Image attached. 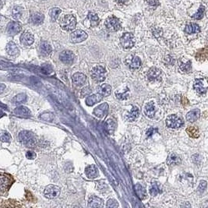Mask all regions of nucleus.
<instances>
[{"label":"nucleus","instance_id":"dca6fc26","mask_svg":"<svg viewBox=\"0 0 208 208\" xmlns=\"http://www.w3.org/2000/svg\"><path fill=\"white\" fill-rule=\"evenodd\" d=\"M72 80H73V83H74L76 86L81 87L86 83L87 77L83 73H76L75 74L73 75V76H72Z\"/></svg>","mask_w":208,"mask_h":208},{"label":"nucleus","instance_id":"7c9ffc66","mask_svg":"<svg viewBox=\"0 0 208 208\" xmlns=\"http://www.w3.org/2000/svg\"><path fill=\"white\" fill-rule=\"evenodd\" d=\"M87 19L88 21H89V22L91 23V25L92 27H96V26H98V24H99V22H100V19H99V17H98V15H97L95 13L93 12H90L88 13Z\"/></svg>","mask_w":208,"mask_h":208},{"label":"nucleus","instance_id":"2eb2a0df","mask_svg":"<svg viewBox=\"0 0 208 208\" xmlns=\"http://www.w3.org/2000/svg\"><path fill=\"white\" fill-rule=\"evenodd\" d=\"M21 29L22 27H21V24H19L18 22H11L7 26L6 32L10 35H16L21 32Z\"/></svg>","mask_w":208,"mask_h":208},{"label":"nucleus","instance_id":"9d476101","mask_svg":"<svg viewBox=\"0 0 208 208\" xmlns=\"http://www.w3.org/2000/svg\"><path fill=\"white\" fill-rule=\"evenodd\" d=\"M13 182V178L11 175L5 173L1 174V189L2 191H7L12 186Z\"/></svg>","mask_w":208,"mask_h":208},{"label":"nucleus","instance_id":"9b49d317","mask_svg":"<svg viewBox=\"0 0 208 208\" xmlns=\"http://www.w3.org/2000/svg\"><path fill=\"white\" fill-rule=\"evenodd\" d=\"M75 56L71 51L69 50H65V51L62 52L59 55V59L60 61L63 62V63L66 65H71L74 62Z\"/></svg>","mask_w":208,"mask_h":208},{"label":"nucleus","instance_id":"39448f33","mask_svg":"<svg viewBox=\"0 0 208 208\" xmlns=\"http://www.w3.org/2000/svg\"><path fill=\"white\" fill-rule=\"evenodd\" d=\"M183 119L177 115H171L166 119V125L171 129H179L183 126Z\"/></svg>","mask_w":208,"mask_h":208},{"label":"nucleus","instance_id":"c85d7f7f","mask_svg":"<svg viewBox=\"0 0 208 208\" xmlns=\"http://www.w3.org/2000/svg\"><path fill=\"white\" fill-rule=\"evenodd\" d=\"M139 115H140V109L138 108V107L133 106V108L131 109L129 113L127 115V120L129 122H134L138 118Z\"/></svg>","mask_w":208,"mask_h":208},{"label":"nucleus","instance_id":"0eeeda50","mask_svg":"<svg viewBox=\"0 0 208 208\" xmlns=\"http://www.w3.org/2000/svg\"><path fill=\"white\" fill-rule=\"evenodd\" d=\"M105 27L109 31H118L121 28V23L115 17H110L105 21Z\"/></svg>","mask_w":208,"mask_h":208},{"label":"nucleus","instance_id":"6ab92c4d","mask_svg":"<svg viewBox=\"0 0 208 208\" xmlns=\"http://www.w3.org/2000/svg\"><path fill=\"white\" fill-rule=\"evenodd\" d=\"M34 37L32 34L29 32H24L21 36V42L23 45L30 46L34 43Z\"/></svg>","mask_w":208,"mask_h":208},{"label":"nucleus","instance_id":"1a4fd4ad","mask_svg":"<svg viewBox=\"0 0 208 208\" xmlns=\"http://www.w3.org/2000/svg\"><path fill=\"white\" fill-rule=\"evenodd\" d=\"M125 63L129 67L132 69H138L141 66V60L137 56L129 55L125 58Z\"/></svg>","mask_w":208,"mask_h":208},{"label":"nucleus","instance_id":"8fccbe9b","mask_svg":"<svg viewBox=\"0 0 208 208\" xmlns=\"http://www.w3.org/2000/svg\"><path fill=\"white\" fill-rule=\"evenodd\" d=\"M26 198H27V200H28V201H31V202H33V201H35V198L33 196V195L31 194L30 192L27 191V195H26Z\"/></svg>","mask_w":208,"mask_h":208},{"label":"nucleus","instance_id":"f03ea898","mask_svg":"<svg viewBox=\"0 0 208 208\" xmlns=\"http://www.w3.org/2000/svg\"><path fill=\"white\" fill-rule=\"evenodd\" d=\"M60 25H61L62 28L65 30V31H73L76 26V17L73 15H71V14L66 15L61 21Z\"/></svg>","mask_w":208,"mask_h":208},{"label":"nucleus","instance_id":"de8ad7c7","mask_svg":"<svg viewBox=\"0 0 208 208\" xmlns=\"http://www.w3.org/2000/svg\"><path fill=\"white\" fill-rule=\"evenodd\" d=\"M147 1L150 6L157 7V6H159V1L158 0H147Z\"/></svg>","mask_w":208,"mask_h":208},{"label":"nucleus","instance_id":"ddd939ff","mask_svg":"<svg viewBox=\"0 0 208 208\" xmlns=\"http://www.w3.org/2000/svg\"><path fill=\"white\" fill-rule=\"evenodd\" d=\"M71 41L73 43H80L87 38V34L82 30H76L71 34Z\"/></svg>","mask_w":208,"mask_h":208},{"label":"nucleus","instance_id":"7ed1b4c3","mask_svg":"<svg viewBox=\"0 0 208 208\" xmlns=\"http://www.w3.org/2000/svg\"><path fill=\"white\" fill-rule=\"evenodd\" d=\"M91 75L94 80L98 83L103 82L106 78V70L104 67L101 66H97L92 69Z\"/></svg>","mask_w":208,"mask_h":208},{"label":"nucleus","instance_id":"4be33fe9","mask_svg":"<svg viewBox=\"0 0 208 208\" xmlns=\"http://www.w3.org/2000/svg\"><path fill=\"white\" fill-rule=\"evenodd\" d=\"M104 97L99 93L91 95L88 96L86 99V104L88 106H92V105H95V104L100 102L103 99Z\"/></svg>","mask_w":208,"mask_h":208},{"label":"nucleus","instance_id":"20e7f679","mask_svg":"<svg viewBox=\"0 0 208 208\" xmlns=\"http://www.w3.org/2000/svg\"><path fill=\"white\" fill-rule=\"evenodd\" d=\"M194 90L200 94H203L207 91L208 82L205 77H200L196 79L193 83Z\"/></svg>","mask_w":208,"mask_h":208},{"label":"nucleus","instance_id":"37998d69","mask_svg":"<svg viewBox=\"0 0 208 208\" xmlns=\"http://www.w3.org/2000/svg\"><path fill=\"white\" fill-rule=\"evenodd\" d=\"M1 141L2 142H10L11 137L10 135V133L7 132H2L1 133Z\"/></svg>","mask_w":208,"mask_h":208},{"label":"nucleus","instance_id":"09e8293b","mask_svg":"<svg viewBox=\"0 0 208 208\" xmlns=\"http://www.w3.org/2000/svg\"><path fill=\"white\" fill-rule=\"evenodd\" d=\"M26 157H27V158H28V159H30V160L34 159V158L36 157V154L34 152V151H29L26 153Z\"/></svg>","mask_w":208,"mask_h":208},{"label":"nucleus","instance_id":"bb28decb","mask_svg":"<svg viewBox=\"0 0 208 208\" xmlns=\"http://www.w3.org/2000/svg\"><path fill=\"white\" fill-rule=\"evenodd\" d=\"M52 46L46 41H43L40 44V52L43 56H48L52 53Z\"/></svg>","mask_w":208,"mask_h":208},{"label":"nucleus","instance_id":"4c0bfd02","mask_svg":"<svg viewBox=\"0 0 208 208\" xmlns=\"http://www.w3.org/2000/svg\"><path fill=\"white\" fill-rule=\"evenodd\" d=\"M26 98H27V96H26L25 94L23 93L19 94L16 95V96L14 97L12 102H13V104H15V105L23 103V102L26 100Z\"/></svg>","mask_w":208,"mask_h":208},{"label":"nucleus","instance_id":"a878e982","mask_svg":"<svg viewBox=\"0 0 208 208\" xmlns=\"http://www.w3.org/2000/svg\"><path fill=\"white\" fill-rule=\"evenodd\" d=\"M85 174L89 179H94V178L98 177V170L96 166L94 164H91L85 168Z\"/></svg>","mask_w":208,"mask_h":208},{"label":"nucleus","instance_id":"5fc2aeb1","mask_svg":"<svg viewBox=\"0 0 208 208\" xmlns=\"http://www.w3.org/2000/svg\"><path fill=\"white\" fill-rule=\"evenodd\" d=\"M204 1H206V2H207V1H208V0H204Z\"/></svg>","mask_w":208,"mask_h":208},{"label":"nucleus","instance_id":"393cba45","mask_svg":"<svg viewBox=\"0 0 208 208\" xmlns=\"http://www.w3.org/2000/svg\"><path fill=\"white\" fill-rule=\"evenodd\" d=\"M97 91H98V93L102 94L103 97H108L112 93V87L107 83H103L98 87Z\"/></svg>","mask_w":208,"mask_h":208},{"label":"nucleus","instance_id":"2f4dec72","mask_svg":"<svg viewBox=\"0 0 208 208\" xmlns=\"http://www.w3.org/2000/svg\"><path fill=\"white\" fill-rule=\"evenodd\" d=\"M181 163V158L177 154H171L168 157V164L170 166L178 165Z\"/></svg>","mask_w":208,"mask_h":208},{"label":"nucleus","instance_id":"f3484780","mask_svg":"<svg viewBox=\"0 0 208 208\" xmlns=\"http://www.w3.org/2000/svg\"><path fill=\"white\" fill-rule=\"evenodd\" d=\"M144 114L147 117L150 118H154V115H155V112H156V108L155 106H154V104L153 102H150L148 103H147L144 106Z\"/></svg>","mask_w":208,"mask_h":208},{"label":"nucleus","instance_id":"864d4df0","mask_svg":"<svg viewBox=\"0 0 208 208\" xmlns=\"http://www.w3.org/2000/svg\"><path fill=\"white\" fill-rule=\"evenodd\" d=\"M115 1L119 5H123V4H125L127 2V0H115Z\"/></svg>","mask_w":208,"mask_h":208},{"label":"nucleus","instance_id":"aec40b11","mask_svg":"<svg viewBox=\"0 0 208 208\" xmlns=\"http://www.w3.org/2000/svg\"><path fill=\"white\" fill-rule=\"evenodd\" d=\"M103 206V200L96 196H91L89 200H88V206L89 207H102Z\"/></svg>","mask_w":208,"mask_h":208},{"label":"nucleus","instance_id":"b1692460","mask_svg":"<svg viewBox=\"0 0 208 208\" xmlns=\"http://www.w3.org/2000/svg\"><path fill=\"white\" fill-rule=\"evenodd\" d=\"M185 33L187 34H196L200 31V27L195 23H189L186 26L184 30Z\"/></svg>","mask_w":208,"mask_h":208},{"label":"nucleus","instance_id":"72a5a7b5","mask_svg":"<svg viewBox=\"0 0 208 208\" xmlns=\"http://www.w3.org/2000/svg\"><path fill=\"white\" fill-rule=\"evenodd\" d=\"M161 193V190L159 183H157V182H154L153 183H151V186L150 188V193H151V196H156Z\"/></svg>","mask_w":208,"mask_h":208},{"label":"nucleus","instance_id":"4468645a","mask_svg":"<svg viewBox=\"0 0 208 208\" xmlns=\"http://www.w3.org/2000/svg\"><path fill=\"white\" fill-rule=\"evenodd\" d=\"M108 112V105L107 103H103L102 105H98V107L94 109V115L98 118H104L105 115H107Z\"/></svg>","mask_w":208,"mask_h":208},{"label":"nucleus","instance_id":"ea45409f","mask_svg":"<svg viewBox=\"0 0 208 208\" xmlns=\"http://www.w3.org/2000/svg\"><path fill=\"white\" fill-rule=\"evenodd\" d=\"M186 132L188 133V134L191 137H193V138H197L199 137V130H198V129L196 128L194 126H190V128H188L186 129Z\"/></svg>","mask_w":208,"mask_h":208},{"label":"nucleus","instance_id":"423d86ee","mask_svg":"<svg viewBox=\"0 0 208 208\" xmlns=\"http://www.w3.org/2000/svg\"><path fill=\"white\" fill-rule=\"evenodd\" d=\"M120 44L123 48L129 49L135 44V37L131 33H125L120 38Z\"/></svg>","mask_w":208,"mask_h":208},{"label":"nucleus","instance_id":"f704fd0d","mask_svg":"<svg viewBox=\"0 0 208 208\" xmlns=\"http://www.w3.org/2000/svg\"><path fill=\"white\" fill-rule=\"evenodd\" d=\"M31 21L34 24H41L44 21V15L40 13L33 14L31 17Z\"/></svg>","mask_w":208,"mask_h":208},{"label":"nucleus","instance_id":"79ce46f5","mask_svg":"<svg viewBox=\"0 0 208 208\" xmlns=\"http://www.w3.org/2000/svg\"><path fill=\"white\" fill-rule=\"evenodd\" d=\"M203 56H206L208 59V48H205L201 49L200 51L198 52L197 54H196V58H197V59H204Z\"/></svg>","mask_w":208,"mask_h":208},{"label":"nucleus","instance_id":"58836bf2","mask_svg":"<svg viewBox=\"0 0 208 208\" xmlns=\"http://www.w3.org/2000/svg\"><path fill=\"white\" fill-rule=\"evenodd\" d=\"M129 91L128 88L125 91L124 90L122 92H118V93L115 92V96L119 100H126L129 98Z\"/></svg>","mask_w":208,"mask_h":208},{"label":"nucleus","instance_id":"cd10ccee","mask_svg":"<svg viewBox=\"0 0 208 208\" xmlns=\"http://www.w3.org/2000/svg\"><path fill=\"white\" fill-rule=\"evenodd\" d=\"M200 111L196 108V109H193V110L188 112L187 115H186V119H187V121H189V122H193L200 118Z\"/></svg>","mask_w":208,"mask_h":208},{"label":"nucleus","instance_id":"c9c22d12","mask_svg":"<svg viewBox=\"0 0 208 208\" xmlns=\"http://www.w3.org/2000/svg\"><path fill=\"white\" fill-rule=\"evenodd\" d=\"M23 8H21V6H15L12 10V15L13 17L15 19L18 20V19H21V17L23 15Z\"/></svg>","mask_w":208,"mask_h":208},{"label":"nucleus","instance_id":"e433bc0d","mask_svg":"<svg viewBox=\"0 0 208 208\" xmlns=\"http://www.w3.org/2000/svg\"><path fill=\"white\" fill-rule=\"evenodd\" d=\"M60 13H61V10H60V9L59 8L52 9L51 10L49 11V16L51 17L52 21H53V22L56 21Z\"/></svg>","mask_w":208,"mask_h":208},{"label":"nucleus","instance_id":"a211bd4d","mask_svg":"<svg viewBox=\"0 0 208 208\" xmlns=\"http://www.w3.org/2000/svg\"><path fill=\"white\" fill-rule=\"evenodd\" d=\"M179 67L183 73H190L192 70V64L190 60H186L185 59H180L179 60Z\"/></svg>","mask_w":208,"mask_h":208},{"label":"nucleus","instance_id":"49530a36","mask_svg":"<svg viewBox=\"0 0 208 208\" xmlns=\"http://www.w3.org/2000/svg\"><path fill=\"white\" fill-rule=\"evenodd\" d=\"M41 118L45 121H52L53 119V115L52 113H45L42 114L41 115Z\"/></svg>","mask_w":208,"mask_h":208},{"label":"nucleus","instance_id":"5701e85b","mask_svg":"<svg viewBox=\"0 0 208 208\" xmlns=\"http://www.w3.org/2000/svg\"><path fill=\"white\" fill-rule=\"evenodd\" d=\"M117 124L116 122L114 120L113 118H108V120L105 123V129L108 134L112 135L115 133V129H116Z\"/></svg>","mask_w":208,"mask_h":208},{"label":"nucleus","instance_id":"473e14b6","mask_svg":"<svg viewBox=\"0 0 208 208\" xmlns=\"http://www.w3.org/2000/svg\"><path fill=\"white\" fill-rule=\"evenodd\" d=\"M134 190H135L136 193L138 196V197L141 199V200H145L146 197H147V193H146L145 190L144 188L141 185L137 184L134 186Z\"/></svg>","mask_w":208,"mask_h":208},{"label":"nucleus","instance_id":"f257e3e1","mask_svg":"<svg viewBox=\"0 0 208 208\" xmlns=\"http://www.w3.org/2000/svg\"><path fill=\"white\" fill-rule=\"evenodd\" d=\"M19 141H21L23 144L27 146V147H31L36 144L37 138L36 136L30 131H22L19 133L18 136Z\"/></svg>","mask_w":208,"mask_h":208},{"label":"nucleus","instance_id":"412c9836","mask_svg":"<svg viewBox=\"0 0 208 208\" xmlns=\"http://www.w3.org/2000/svg\"><path fill=\"white\" fill-rule=\"evenodd\" d=\"M13 112H14V114L17 115V116L23 117V118L31 116V111L29 110L27 107H24V106L17 107V108L14 109Z\"/></svg>","mask_w":208,"mask_h":208},{"label":"nucleus","instance_id":"603ef678","mask_svg":"<svg viewBox=\"0 0 208 208\" xmlns=\"http://www.w3.org/2000/svg\"><path fill=\"white\" fill-rule=\"evenodd\" d=\"M205 188H206V182L202 181L201 183H200V188H199V190H200V189H202V191H203V190H205Z\"/></svg>","mask_w":208,"mask_h":208},{"label":"nucleus","instance_id":"f8f14e48","mask_svg":"<svg viewBox=\"0 0 208 208\" xmlns=\"http://www.w3.org/2000/svg\"><path fill=\"white\" fill-rule=\"evenodd\" d=\"M161 69H157L156 67H152L148 70L147 73V77L150 81H157L161 80Z\"/></svg>","mask_w":208,"mask_h":208},{"label":"nucleus","instance_id":"a18cd8bd","mask_svg":"<svg viewBox=\"0 0 208 208\" xmlns=\"http://www.w3.org/2000/svg\"><path fill=\"white\" fill-rule=\"evenodd\" d=\"M106 206L107 207H118V203L114 199H110V200H108V202H107Z\"/></svg>","mask_w":208,"mask_h":208},{"label":"nucleus","instance_id":"c03bdc74","mask_svg":"<svg viewBox=\"0 0 208 208\" xmlns=\"http://www.w3.org/2000/svg\"><path fill=\"white\" fill-rule=\"evenodd\" d=\"M91 92H92L91 88L90 87H86L83 88L81 90V91H80V96H81L82 98H84V97L90 94Z\"/></svg>","mask_w":208,"mask_h":208},{"label":"nucleus","instance_id":"a19ab883","mask_svg":"<svg viewBox=\"0 0 208 208\" xmlns=\"http://www.w3.org/2000/svg\"><path fill=\"white\" fill-rule=\"evenodd\" d=\"M204 11H205L204 6H201L200 8L198 9L197 12H196L194 15H193V18L196 19V20H200V19H202L203 17V14H204Z\"/></svg>","mask_w":208,"mask_h":208},{"label":"nucleus","instance_id":"6e6552de","mask_svg":"<svg viewBox=\"0 0 208 208\" xmlns=\"http://www.w3.org/2000/svg\"><path fill=\"white\" fill-rule=\"evenodd\" d=\"M44 194L48 199H55L60 194V188L55 185H48L44 189Z\"/></svg>","mask_w":208,"mask_h":208},{"label":"nucleus","instance_id":"c756f323","mask_svg":"<svg viewBox=\"0 0 208 208\" xmlns=\"http://www.w3.org/2000/svg\"><path fill=\"white\" fill-rule=\"evenodd\" d=\"M6 52L8 53L10 56H17L19 53V49L18 48H17V44L14 42H12V41H11V42H9L8 44H6Z\"/></svg>","mask_w":208,"mask_h":208},{"label":"nucleus","instance_id":"3c124183","mask_svg":"<svg viewBox=\"0 0 208 208\" xmlns=\"http://www.w3.org/2000/svg\"><path fill=\"white\" fill-rule=\"evenodd\" d=\"M157 129H154V128H151L149 129V130L147 131V135L148 136V137H151V136H152L153 135V133H155V132H157Z\"/></svg>","mask_w":208,"mask_h":208}]
</instances>
